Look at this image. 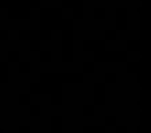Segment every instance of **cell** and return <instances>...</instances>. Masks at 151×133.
<instances>
[]
</instances>
